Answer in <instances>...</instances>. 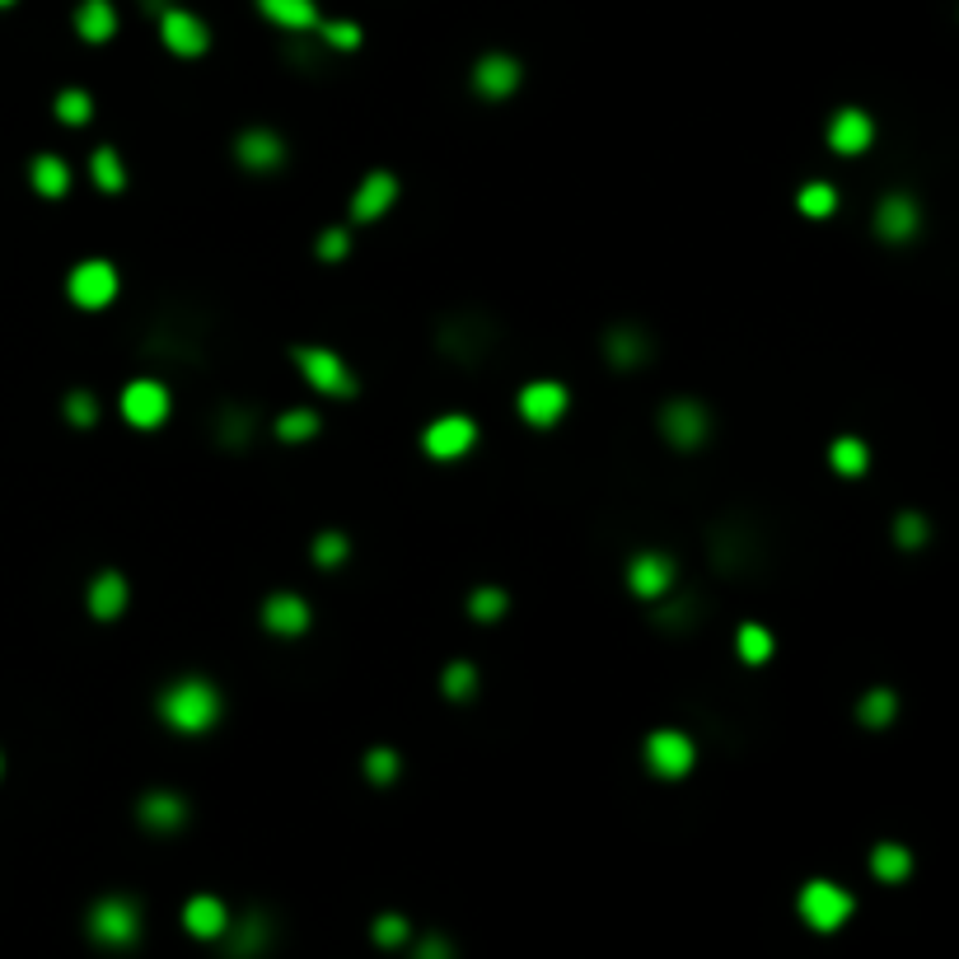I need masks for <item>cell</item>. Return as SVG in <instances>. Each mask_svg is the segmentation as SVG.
<instances>
[{
	"label": "cell",
	"mask_w": 959,
	"mask_h": 959,
	"mask_svg": "<svg viewBox=\"0 0 959 959\" xmlns=\"http://www.w3.org/2000/svg\"><path fill=\"white\" fill-rule=\"evenodd\" d=\"M478 445V422L463 413H445L422 430V449L430 459H463Z\"/></svg>",
	"instance_id": "8"
},
{
	"label": "cell",
	"mask_w": 959,
	"mask_h": 959,
	"mask_svg": "<svg viewBox=\"0 0 959 959\" xmlns=\"http://www.w3.org/2000/svg\"><path fill=\"white\" fill-rule=\"evenodd\" d=\"M796 908H800V917H806V927H814V931H838L852 917V894L843 889V885H833V880H810L806 889H800V898H796Z\"/></svg>",
	"instance_id": "4"
},
{
	"label": "cell",
	"mask_w": 959,
	"mask_h": 959,
	"mask_svg": "<svg viewBox=\"0 0 959 959\" xmlns=\"http://www.w3.org/2000/svg\"><path fill=\"white\" fill-rule=\"evenodd\" d=\"M62 417L71 422V426H99V398L89 394V388H75V394H66V403H62Z\"/></svg>",
	"instance_id": "42"
},
{
	"label": "cell",
	"mask_w": 959,
	"mask_h": 959,
	"mask_svg": "<svg viewBox=\"0 0 959 959\" xmlns=\"http://www.w3.org/2000/svg\"><path fill=\"white\" fill-rule=\"evenodd\" d=\"M89 936L104 950L136 946V941H141V908H136L127 894H104L99 904L89 908Z\"/></svg>",
	"instance_id": "3"
},
{
	"label": "cell",
	"mask_w": 959,
	"mask_h": 959,
	"mask_svg": "<svg viewBox=\"0 0 959 959\" xmlns=\"http://www.w3.org/2000/svg\"><path fill=\"white\" fill-rule=\"evenodd\" d=\"M122 609H127V576L99 572L89 580V614L99 622H113V618H122Z\"/></svg>",
	"instance_id": "23"
},
{
	"label": "cell",
	"mask_w": 959,
	"mask_h": 959,
	"mask_svg": "<svg viewBox=\"0 0 959 959\" xmlns=\"http://www.w3.org/2000/svg\"><path fill=\"white\" fill-rule=\"evenodd\" d=\"M290 361L300 365L305 384L315 388V394H323V398L347 403V398L361 394L356 375H351V365L338 356V351H328V347H290Z\"/></svg>",
	"instance_id": "2"
},
{
	"label": "cell",
	"mask_w": 959,
	"mask_h": 959,
	"mask_svg": "<svg viewBox=\"0 0 959 959\" xmlns=\"http://www.w3.org/2000/svg\"><path fill=\"white\" fill-rule=\"evenodd\" d=\"M56 117H62L66 127H85L89 117H94V99L85 89H62L56 94Z\"/></svg>",
	"instance_id": "41"
},
{
	"label": "cell",
	"mask_w": 959,
	"mask_h": 959,
	"mask_svg": "<svg viewBox=\"0 0 959 959\" xmlns=\"http://www.w3.org/2000/svg\"><path fill=\"white\" fill-rule=\"evenodd\" d=\"M515 407H520V417L530 422L534 430H547V426H557V422L566 417V407H572V394H566V384H557V380H534V384L520 388Z\"/></svg>",
	"instance_id": "10"
},
{
	"label": "cell",
	"mask_w": 959,
	"mask_h": 959,
	"mask_svg": "<svg viewBox=\"0 0 959 959\" xmlns=\"http://www.w3.org/2000/svg\"><path fill=\"white\" fill-rule=\"evenodd\" d=\"M674 557L670 553H656V547H641L628 562V590L637 599H670L674 590Z\"/></svg>",
	"instance_id": "9"
},
{
	"label": "cell",
	"mask_w": 959,
	"mask_h": 959,
	"mask_svg": "<svg viewBox=\"0 0 959 959\" xmlns=\"http://www.w3.org/2000/svg\"><path fill=\"white\" fill-rule=\"evenodd\" d=\"M697 763V745L683 731H651L646 735V768L664 781H679L689 777Z\"/></svg>",
	"instance_id": "6"
},
{
	"label": "cell",
	"mask_w": 959,
	"mask_h": 959,
	"mask_svg": "<svg viewBox=\"0 0 959 959\" xmlns=\"http://www.w3.org/2000/svg\"><path fill=\"white\" fill-rule=\"evenodd\" d=\"M160 38L173 56H202L211 47V29L192 10H179V6H169L160 14Z\"/></svg>",
	"instance_id": "13"
},
{
	"label": "cell",
	"mask_w": 959,
	"mask_h": 959,
	"mask_svg": "<svg viewBox=\"0 0 959 959\" xmlns=\"http://www.w3.org/2000/svg\"><path fill=\"white\" fill-rule=\"evenodd\" d=\"M917 230H923V206H917L908 192H889V198L875 206V234H880V239L908 244Z\"/></svg>",
	"instance_id": "15"
},
{
	"label": "cell",
	"mask_w": 959,
	"mask_h": 959,
	"mask_svg": "<svg viewBox=\"0 0 959 959\" xmlns=\"http://www.w3.org/2000/svg\"><path fill=\"white\" fill-rule=\"evenodd\" d=\"M894 716H898V697H894V689H871L866 697L856 702V721H861L866 731H885Z\"/></svg>",
	"instance_id": "31"
},
{
	"label": "cell",
	"mask_w": 959,
	"mask_h": 959,
	"mask_svg": "<svg viewBox=\"0 0 959 959\" xmlns=\"http://www.w3.org/2000/svg\"><path fill=\"white\" fill-rule=\"evenodd\" d=\"M169 388L160 384V380H131L127 388H122V417L136 426V430H154V426H164V417H169Z\"/></svg>",
	"instance_id": "11"
},
{
	"label": "cell",
	"mask_w": 959,
	"mask_h": 959,
	"mask_svg": "<svg viewBox=\"0 0 959 959\" xmlns=\"http://www.w3.org/2000/svg\"><path fill=\"white\" fill-rule=\"evenodd\" d=\"M520 62L511 52H487L482 62L473 66V89L482 94V99H492V104H501V99H511V94L520 89Z\"/></svg>",
	"instance_id": "16"
},
{
	"label": "cell",
	"mask_w": 959,
	"mask_h": 959,
	"mask_svg": "<svg viewBox=\"0 0 959 959\" xmlns=\"http://www.w3.org/2000/svg\"><path fill=\"white\" fill-rule=\"evenodd\" d=\"M6 6H14V0H0V10H6Z\"/></svg>",
	"instance_id": "47"
},
{
	"label": "cell",
	"mask_w": 959,
	"mask_h": 959,
	"mask_svg": "<svg viewBox=\"0 0 959 959\" xmlns=\"http://www.w3.org/2000/svg\"><path fill=\"white\" fill-rule=\"evenodd\" d=\"M160 716L164 726L179 735H206L221 721V689L206 679H179L160 693Z\"/></svg>",
	"instance_id": "1"
},
{
	"label": "cell",
	"mask_w": 959,
	"mask_h": 959,
	"mask_svg": "<svg viewBox=\"0 0 959 959\" xmlns=\"http://www.w3.org/2000/svg\"><path fill=\"white\" fill-rule=\"evenodd\" d=\"M468 614L478 622H497V618L511 614V595H505L501 585H478V590L468 595Z\"/></svg>",
	"instance_id": "35"
},
{
	"label": "cell",
	"mask_w": 959,
	"mask_h": 959,
	"mask_svg": "<svg viewBox=\"0 0 959 959\" xmlns=\"http://www.w3.org/2000/svg\"><path fill=\"white\" fill-rule=\"evenodd\" d=\"M146 6H150V14H164V10L173 6V0H146Z\"/></svg>",
	"instance_id": "46"
},
{
	"label": "cell",
	"mask_w": 959,
	"mask_h": 959,
	"mask_svg": "<svg viewBox=\"0 0 959 959\" xmlns=\"http://www.w3.org/2000/svg\"><path fill=\"white\" fill-rule=\"evenodd\" d=\"M440 689H445L449 702H468V697L478 693V670L468 660H449L445 674H440Z\"/></svg>",
	"instance_id": "36"
},
{
	"label": "cell",
	"mask_w": 959,
	"mask_h": 959,
	"mask_svg": "<svg viewBox=\"0 0 959 959\" xmlns=\"http://www.w3.org/2000/svg\"><path fill=\"white\" fill-rule=\"evenodd\" d=\"M66 296L81 309H108L117 300V267L104 263V258L75 263L71 277H66Z\"/></svg>",
	"instance_id": "7"
},
{
	"label": "cell",
	"mask_w": 959,
	"mask_h": 959,
	"mask_svg": "<svg viewBox=\"0 0 959 959\" xmlns=\"http://www.w3.org/2000/svg\"><path fill=\"white\" fill-rule=\"evenodd\" d=\"M0 772H6V758H0Z\"/></svg>",
	"instance_id": "48"
},
{
	"label": "cell",
	"mask_w": 959,
	"mask_h": 959,
	"mask_svg": "<svg viewBox=\"0 0 959 959\" xmlns=\"http://www.w3.org/2000/svg\"><path fill=\"white\" fill-rule=\"evenodd\" d=\"M735 651H739V660H745V664H763V660H772L777 641H772V632L763 628V622H745V628L735 632Z\"/></svg>",
	"instance_id": "32"
},
{
	"label": "cell",
	"mask_w": 959,
	"mask_h": 959,
	"mask_svg": "<svg viewBox=\"0 0 959 959\" xmlns=\"http://www.w3.org/2000/svg\"><path fill=\"white\" fill-rule=\"evenodd\" d=\"M604 356L618 370H637L651 356V338H646V328H637V323H618V328L604 332Z\"/></svg>",
	"instance_id": "21"
},
{
	"label": "cell",
	"mask_w": 959,
	"mask_h": 959,
	"mask_svg": "<svg viewBox=\"0 0 959 959\" xmlns=\"http://www.w3.org/2000/svg\"><path fill=\"white\" fill-rule=\"evenodd\" d=\"M183 927L198 936V941H221V931L230 927V908L215 894H192L183 908Z\"/></svg>",
	"instance_id": "22"
},
{
	"label": "cell",
	"mask_w": 959,
	"mask_h": 959,
	"mask_svg": "<svg viewBox=\"0 0 959 959\" xmlns=\"http://www.w3.org/2000/svg\"><path fill=\"white\" fill-rule=\"evenodd\" d=\"M258 10L286 33H315V24H319L315 0H258Z\"/></svg>",
	"instance_id": "24"
},
{
	"label": "cell",
	"mask_w": 959,
	"mask_h": 959,
	"mask_svg": "<svg viewBox=\"0 0 959 959\" xmlns=\"http://www.w3.org/2000/svg\"><path fill=\"white\" fill-rule=\"evenodd\" d=\"M370 936H375V946H380V950H398V946H407L413 927H407V917H403V913H380V917H375V927H370Z\"/></svg>",
	"instance_id": "40"
},
{
	"label": "cell",
	"mask_w": 959,
	"mask_h": 959,
	"mask_svg": "<svg viewBox=\"0 0 959 959\" xmlns=\"http://www.w3.org/2000/svg\"><path fill=\"white\" fill-rule=\"evenodd\" d=\"M315 33L323 38L328 47H338V52H351V47H361V24H351V19H319L315 24Z\"/></svg>",
	"instance_id": "39"
},
{
	"label": "cell",
	"mask_w": 959,
	"mask_h": 959,
	"mask_svg": "<svg viewBox=\"0 0 959 959\" xmlns=\"http://www.w3.org/2000/svg\"><path fill=\"white\" fill-rule=\"evenodd\" d=\"M660 430H664V440H670L674 449H697V445H707V436H712V417H707V407H702L697 398H670L660 407Z\"/></svg>",
	"instance_id": "5"
},
{
	"label": "cell",
	"mask_w": 959,
	"mask_h": 959,
	"mask_svg": "<svg viewBox=\"0 0 959 959\" xmlns=\"http://www.w3.org/2000/svg\"><path fill=\"white\" fill-rule=\"evenodd\" d=\"M931 539V524L917 515V511H898L894 515V543L904 547V553H917V547H923Z\"/></svg>",
	"instance_id": "38"
},
{
	"label": "cell",
	"mask_w": 959,
	"mask_h": 959,
	"mask_svg": "<svg viewBox=\"0 0 959 959\" xmlns=\"http://www.w3.org/2000/svg\"><path fill=\"white\" fill-rule=\"evenodd\" d=\"M315 248H319V258H323V263H342L347 253H351V234H347L342 225H328V230L319 234V244H315Z\"/></svg>",
	"instance_id": "44"
},
{
	"label": "cell",
	"mask_w": 959,
	"mask_h": 959,
	"mask_svg": "<svg viewBox=\"0 0 959 959\" xmlns=\"http://www.w3.org/2000/svg\"><path fill=\"white\" fill-rule=\"evenodd\" d=\"M89 179L99 192H122L127 188V169H122V154H117L113 146H99L89 154Z\"/></svg>",
	"instance_id": "30"
},
{
	"label": "cell",
	"mask_w": 959,
	"mask_h": 959,
	"mask_svg": "<svg viewBox=\"0 0 959 959\" xmlns=\"http://www.w3.org/2000/svg\"><path fill=\"white\" fill-rule=\"evenodd\" d=\"M829 463H833L838 478H861L871 468V449H866L861 436H838L833 449H829Z\"/></svg>",
	"instance_id": "28"
},
{
	"label": "cell",
	"mask_w": 959,
	"mask_h": 959,
	"mask_svg": "<svg viewBox=\"0 0 959 959\" xmlns=\"http://www.w3.org/2000/svg\"><path fill=\"white\" fill-rule=\"evenodd\" d=\"M394 202H398V179L388 169H375V173H365L356 192H351V221H361V225L384 221Z\"/></svg>",
	"instance_id": "14"
},
{
	"label": "cell",
	"mask_w": 959,
	"mask_h": 959,
	"mask_svg": "<svg viewBox=\"0 0 959 959\" xmlns=\"http://www.w3.org/2000/svg\"><path fill=\"white\" fill-rule=\"evenodd\" d=\"M136 824L150 829V833H173L188 824V800L173 796V791H146L136 800Z\"/></svg>",
	"instance_id": "19"
},
{
	"label": "cell",
	"mask_w": 959,
	"mask_h": 959,
	"mask_svg": "<svg viewBox=\"0 0 959 959\" xmlns=\"http://www.w3.org/2000/svg\"><path fill=\"white\" fill-rule=\"evenodd\" d=\"M277 440L281 445H309V440H319V430H323V417L315 413V407H290V413H281L277 417Z\"/></svg>",
	"instance_id": "27"
},
{
	"label": "cell",
	"mask_w": 959,
	"mask_h": 959,
	"mask_svg": "<svg viewBox=\"0 0 959 959\" xmlns=\"http://www.w3.org/2000/svg\"><path fill=\"white\" fill-rule=\"evenodd\" d=\"M75 29H81L85 43H108V38L117 33L113 0H81V10H75Z\"/></svg>",
	"instance_id": "26"
},
{
	"label": "cell",
	"mask_w": 959,
	"mask_h": 959,
	"mask_svg": "<svg viewBox=\"0 0 959 959\" xmlns=\"http://www.w3.org/2000/svg\"><path fill=\"white\" fill-rule=\"evenodd\" d=\"M29 183L38 198H66L71 192V164L62 160V154H38V160L29 164Z\"/></svg>",
	"instance_id": "25"
},
{
	"label": "cell",
	"mask_w": 959,
	"mask_h": 959,
	"mask_svg": "<svg viewBox=\"0 0 959 959\" xmlns=\"http://www.w3.org/2000/svg\"><path fill=\"white\" fill-rule=\"evenodd\" d=\"M796 211L810 215V221H829L838 211V188L833 183H806L796 192Z\"/></svg>",
	"instance_id": "33"
},
{
	"label": "cell",
	"mask_w": 959,
	"mask_h": 959,
	"mask_svg": "<svg viewBox=\"0 0 959 959\" xmlns=\"http://www.w3.org/2000/svg\"><path fill=\"white\" fill-rule=\"evenodd\" d=\"M875 141V122L871 113L861 108H838L833 122H829V150L833 154H866Z\"/></svg>",
	"instance_id": "17"
},
{
	"label": "cell",
	"mask_w": 959,
	"mask_h": 959,
	"mask_svg": "<svg viewBox=\"0 0 959 959\" xmlns=\"http://www.w3.org/2000/svg\"><path fill=\"white\" fill-rule=\"evenodd\" d=\"M413 959H455V946H449V936H422V941L413 946Z\"/></svg>",
	"instance_id": "45"
},
{
	"label": "cell",
	"mask_w": 959,
	"mask_h": 959,
	"mask_svg": "<svg viewBox=\"0 0 959 959\" xmlns=\"http://www.w3.org/2000/svg\"><path fill=\"white\" fill-rule=\"evenodd\" d=\"M215 440H221L225 449H244L253 440V417L244 413V407H225L221 426H215Z\"/></svg>",
	"instance_id": "37"
},
{
	"label": "cell",
	"mask_w": 959,
	"mask_h": 959,
	"mask_svg": "<svg viewBox=\"0 0 959 959\" xmlns=\"http://www.w3.org/2000/svg\"><path fill=\"white\" fill-rule=\"evenodd\" d=\"M361 768H365V777L375 781V787H394V781H398V772H403V758H398V749L375 745V749H365Z\"/></svg>",
	"instance_id": "34"
},
{
	"label": "cell",
	"mask_w": 959,
	"mask_h": 959,
	"mask_svg": "<svg viewBox=\"0 0 959 959\" xmlns=\"http://www.w3.org/2000/svg\"><path fill=\"white\" fill-rule=\"evenodd\" d=\"M234 160H239L248 173H277L286 164V141L271 127H248L234 141Z\"/></svg>",
	"instance_id": "12"
},
{
	"label": "cell",
	"mask_w": 959,
	"mask_h": 959,
	"mask_svg": "<svg viewBox=\"0 0 959 959\" xmlns=\"http://www.w3.org/2000/svg\"><path fill=\"white\" fill-rule=\"evenodd\" d=\"M309 604L300 599V595H290V590H277V595H267V604H263V628L271 632V637H305L309 632Z\"/></svg>",
	"instance_id": "20"
},
{
	"label": "cell",
	"mask_w": 959,
	"mask_h": 959,
	"mask_svg": "<svg viewBox=\"0 0 959 959\" xmlns=\"http://www.w3.org/2000/svg\"><path fill=\"white\" fill-rule=\"evenodd\" d=\"M908 871H913V852H908L904 843H880V848L871 852V875L885 880V885H898V880H908Z\"/></svg>",
	"instance_id": "29"
},
{
	"label": "cell",
	"mask_w": 959,
	"mask_h": 959,
	"mask_svg": "<svg viewBox=\"0 0 959 959\" xmlns=\"http://www.w3.org/2000/svg\"><path fill=\"white\" fill-rule=\"evenodd\" d=\"M347 557H351V539H347V534L323 530V534L315 539V562H319V566H342Z\"/></svg>",
	"instance_id": "43"
},
{
	"label": "cell",
	"mask_w": 959,
	"mask_h": 959,
	"mask_svg": "<svg viewBox=\"0 0 959 959\" xmlns=\"http://www.w3.org/2000/svg\"><path fill=\"white\" fill-rule=\"evenodd\" d=\"M221 941H225L230 959H258L271 946V917L267 913H244L239 923H230L221 931Z\"/></svg>",
	"instance_id": "18"
}]
</instances>
